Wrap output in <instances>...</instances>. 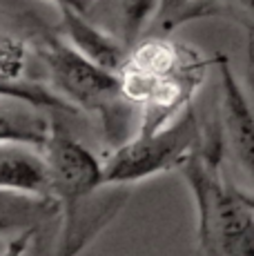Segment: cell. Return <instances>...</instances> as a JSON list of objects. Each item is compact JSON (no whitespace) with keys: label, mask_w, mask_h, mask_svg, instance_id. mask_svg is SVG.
I'll use <instances>...</instances> for the list:
<instances>
[{"label":"cell","mask_w":254,"mask_h":256,"mask_svg":"<svg viewBox=\"0 0 254 256\" xmlns=\"http://www.w3.org/2000/svg\"><path fill=\"white\" fill-rule=\"evenodd\" d=\"M212 62L168 34L140 38L116 72L123 96L140 112L136 134H154L192 107Z\"/></svg>","instance_id":"obj_1"},{"label":"cell","mask_w":254,"mask_h":256,"mask_svg":"<svg viewBox=\"0 0 254 256\" xmlns=\"http://www.w3.org/2000/svg\"><path fill=\"white\" fill-rule=\"evenodd\" d=\"M47 110L20 98L0 96V142H20L42 150L52 130Z\"/></svg>","instance_id":"obj_11"},{"label":"cell","mask_w":254,"mask_h":256,"mask_svg":"<svg viewBox=\"0 0 254 256\" xmlns=\"http://www.w3.org/2000/svg\"><path fill=\"white\" fill-rule=\"evenodd\" d=\"M60 216V205L50 194L0 187V234L34 232L38 234L47 223Z\"/></svg>","instance_id":"obj_9"},{"label":"cell","mask_w":254,"mask_h":256,"mask_svg":"<svg viewBox=\"0 0 254 256\" xmlns=\"http://www.w3.org/2000/svg\"><path fill=\"white\" fill-rule=\"evenodd\" d=\"M223 127H205L203 142L178 167L198 212V252L203 256H254V212L241 190L221 172Z\"/></svg>","instance_id":"obj_3"},{"label":"cell","mask_w":254,"mask_h":256,"mask_svg":"<svg viewBox=\"0 0 254 256\" xmlns=\"http://www.w3.org/2000/svg\"><path fill=\"white\" fill-rule=\"evenodd\" d=\"M34 236H36L34 232H20L14 240H9L7 248L0 252V256H25L27 248L32 245V240H34Z\"/></svg>","instance_id":"obj_15"},{"label":"cell","mask_w":254,"mask_h":256,"mask_svg":"<svg viewBox=\"0 0 254 256\" xmlns=\"http://www.w3.org/2000/svg\"><path fill=\"white\" fill-rule=\"evenodd\" d=\"M241 196H243V200L250 205V210L254 212V194H252V192H243V190H241Z\"/></svg>","instance_id":"obj_18"},{"label":"cell","mask_w":254,"mask_h":256,"mask_svg":"<svg viewBox=\"0 0 254 256\" xmlns=\"http://www.w3.org/2000/svg\"><path fill=\"white\" fill-rule=\"evenodd\" d=\"M56 32L80 54H85L87 58H92L110 72H118L130 52L110 29L72 7H58Z\"/></svg>","instance_id":"obj_8"},{"label":"cell","mask_w":254,"mask_h":256,"mask_svg":"<svg viewBox=\"0 0 254 256\" xmlns=\"http://www.w3.org/2000/svg\"><path fill=\"white\" fill-rule=\"evenodd\" d=\"M205 127L198 122L194 107L180 114L176 120L154 134H134L120 142L102 160L105 183H125L150 178L154 174L178 170L194 150L203 142Z\"/></svg>","instance_id":"obj_4"},{"label":"cell","mask_w":254,"mask_h":256,"mask_svg":"<svg viewBox=\"0 0 254 256\" xmlns=\"http://www.w3.org/2000/svg\"><path fill=\"white\" fill-rule=\"evenodd\" d=\"M42 158L47 165L50 196L58 205L74 203L105 183L102 163L62 125L56 112H52V130L42 147Z\"/></svg>","instance_id":"obj_5"},{"label":"cell","mask_w":254,"mask_h":256,"mask_svg":"<svg viewBox=\"0 0 254 256\" xmlns=\"http://www.w3.org/2000/svg\"><path fill=\"white\" fill-rule=\"evenodd\" d=\"M0 96L20 98V100H27L47 112H56V114H78V110L72 102H67L62 96H58L52 87H45L36 80L12 82V80H2L0 78Z\"/></svg>","instance_id":"obj_14"},{"label":"cell","mask_w":254,"mask_h":256,"mask_svg":"<svg viewBox=\"0 0 254 256\" xmlns=\"http://www.w3.org/2000/svg\"><path fill=\"white\" fill-rule=\"evenodd\" d=\"M160 0H98L92 16L98 14L100 24L132 49L152 27Z\"/></svg>","instance_id":"obj_10"},{"label":"cell","mask_w":254,"mask_h":256,"mask_svg":"<svg viewBox=\"0 0 254 256\" xmlns=\"http://www.w3.org/2000/svg\"><path fill=\"white\" fill-rule=\"evenodd\" d=\"M248 82H250V90L254 94V29H248Z\"/></svg>","instance_id":"obj_17"},{"label":"cell","mask_w":254,"mask_h":256,"mask_svg":"<svg viewBox=\"0 0 254 256\" xmlns=\"http://www.w3.org/2000/svg\"><path fill=\"white\" fill-rule=\"evenodd\" d=\"M0 187L50 194L45 158L32 145L0 142Z\"/></svg>","instance_id":"obj_12"},{"label":"cell","mask_w":254,"mask_h":256,"mask_svg":"<svg viewBox=\"0 0 254 256\" xmlns=\"http://www.w3.org/2000/svg\"><path fill=\"white\" fill-rule=\"evenodd\" d=\"M34 58V49L27 36H18L4 24H0V78L12 82L27 80L29 62Z\"/></svg>","instance_id":"obj_13"},{"label":"cell","mask_w":254,"mask_h":256,"mask_svg":"<svg viewBox=\"0 0 254 256\" xmlns=\"http://www.w3.org/2000/svg\"><path fill=\"white\" fill-rule=\"evenodd\" d=\"M214 65L218 67V82H221L218 122L223 127V138L243 172L254 183V105L248 100L246 92L230 67V60L223 54L214 56Z\"/></svg>","instance_id":"obj_7"},{"label":"cell","mask_w":254,"mask_h":256,"mask_svg":"<svg viewBox=\"0 0 254 256\" xmlns=\"http://www.w3.org/2000/svg\"><path fill=\"white\" fill-rule=\"evenodd\" d=\"M27 38L34 58L42 65L52 90L78 112H90L100 118L105 140L118 147L125 142L132 112L136 110L123 96L118 74L110 72L80 54L56 29H50L34 14H25Z\"/></svg>","instance_id":"obj_2"},{"label":"cell","mask_w":254,"mask_h":256,"mask_svg":"<svg viewBox=\"0 0 254 256\" xmlns=\"http://www.w3.org/2000/svg\"><path fill=\"white\" fill-rule=\"evenodd\" d=\"M50 2L56 4V9L58 7H72V9H76V12L85 14V16H92V12H94L98 0H50Z\"/></svg>","instance_id":"obj_16"},{"label":"cell","mask_w":254,"mask_h":256,"mask_svg":"<svg viewBox=\"0 0 254 256\" xmlns=\"http://www.w3.org/2000/svg\"><path fill=\"white\" fill-rule=\"evenodd\" d=\"M130 198V185L102 183L92 194L60 205L58 232L50 256H78L98 236Z\"/></svg>","instance_id":"obj_6"}]
</instances>
